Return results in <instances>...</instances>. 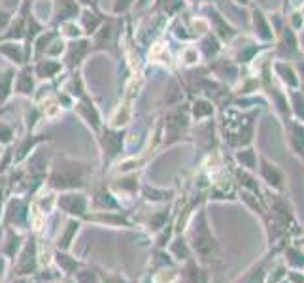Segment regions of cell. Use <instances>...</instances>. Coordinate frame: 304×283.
Here are the masks:
<instances>
[{"instance_id":"obj_7","label":"cell","mask_w":304,"mask_h":283,"mask_svg":"<svg viewBox=\"0 0 304 283\" xmlns=\"http://www.w3.org/2000/svg\"><path fill=\"white\" fill-rule=\"evenodd\" d=\"M195 106H198V110L195 108V115H197V117H202V115H206V113L214 112V108H211L208 102H198V104H195Z\"/></svg>"},{"instance_id":"obj_1","label":"cell","mask_w":304,"mask_h":283,"mask_svg":"<svg viewBox=\"0 0 304 283\" xmlns=\"http://www.w3.org/2000/svg\"><path fill=\"white\" fill-rule=\"evenodd\" d=\"M253 21H255V33H257L259 38L263 40H270L272 38V33H270V26L266 23V19L263 17V13L261 12H253Z\"/></svg>"},{"instance_id":"obj_6","label":"cell","mask_w":304,"mask_h":283,"mask_svg":"<svg viewBox=\"0 0 304 283\" xmlns=\"http://www.w3.org/2000/svg\"><path fill=\"white\" fill-rule=\"evenodd\" d=\"M17 91H19V92H31V91H33V78L28 76V68H25V70H23V74L19 76Z\"/></svg>"},{"instance_id":"obj_9","label":"cell","mask_w":304,"mask_h":283,"mask_svg":"<svg viewBox=\"0 0 304 283\" xmlns=\"http://www.w3.org/2000/svg\"><path fill=\"white\" fill-rule=\"evenodd\" d=\"M76 227H78V225H74V223H70V225H68V231H66L65 238H63V245H66V244H68V240H70V238H72V232L76 231Z\"/></svg>"},{"instance_id":"obj_10","label":"cell","mask_w":304,"mask_h":283,"mask_svg":"<svg viewBox=\"0 0 304 283\" xmlns=\"http://www.w3.org/2000/svg\"><path fill=\"white\" fill-rule=\"evenodd\" d=\"M10 2H13V0H10Z\"/></svg>"},{"instance_id":"obj_4","label":"cell","mask_w":304,"mask_h":283,"mask_svg":"<svg viewBox=\"0 0 304 283\" xmlns=\"http://www.w3.org/2000/svg\"><path fill=\"white\" fill-rule=\"evenodd\" d=\"M63 206H65L68 211H72V213H81V211L85 210V200L81 197H66L63 200Z\"/></svg>"},{"instance_id":"obj_3","label":"cell","mask_w":304,"mask_h":283,"mask_svg":"<svg viewBox=\"0 0 304 283\" xmlns=\"http://www.w3.org/2000/svg\"><path fill=\"white\" fill-rule=\"evenodd\" d=\"M274 68H276V72L282 76V79H284L285 83H289L291 87L298 85V78L295 76V72H293V68H291V66H287L285 62H278Z\"/></svg>"},{"instance_id":"obj_8","label":"cell","mask_w":304,"mask_h":283,"mask_svg":"<svg viewBox=\"0 0 304 283\" xmlns=\"http://www.w3.org/2000/svg\"><path fill=\"white\" fill-rule=\"evenodd\" d=\"M238 159H240V161H244V163H248V165H253V153L251 151H242L240 153V155H238Z\"/></svg>"},{"instance_id":"obj_5","label":"cell","mask_w":304,"mask_h":283,"mask_svg":"<svg viewBox=\"0 0 304 283\" xmlns=\"http://www.w3.org/2000/svg\"><path fill=\"white\" fill-rule=\"evenodd\" d=\"M263 172H264V178L268 179V183L276 185V187L282 185V176H280V172H278L276 168H272L270 165H266V163H264Z\"/></svg>"},{"instance_id":"obj_2","label":"cell","mask_w":304,"mask_h":283,"mask_svg":"<svg viewBox=\"0 0 304 283\" xmlns=\"http://www.w3.org/2000/svg\"><path fill=\"white\" fill-rule=\"evenodd\" d=\"M59 70H60V65L55 62V60H42V62H38V66H36V74H38L40 78H53Z\"/></svg>"}]
</instances>
